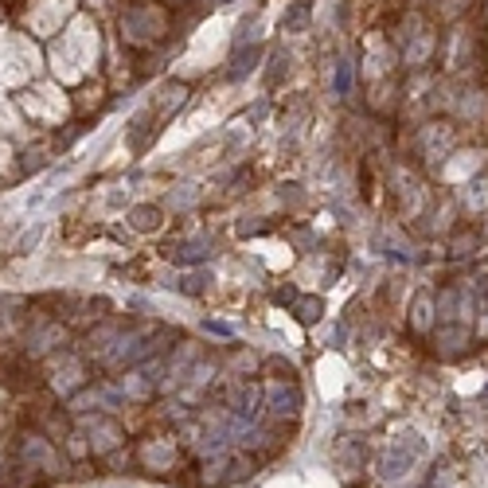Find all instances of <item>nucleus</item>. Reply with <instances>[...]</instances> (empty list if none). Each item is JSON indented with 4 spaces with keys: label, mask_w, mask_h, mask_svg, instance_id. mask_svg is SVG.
Wrapping results in <instances>:
<instances>
[{
    "label": "nucleus",
    "mask_w": 488,
    "mask_h": 488,
    "mask_svg": "<svg viewBox=\"0 0 488 488\" xmlns=\"http://www.w3.org/2000/svg\"><path fill=\"white\" fill-rule=\"evenodd\" d=\"M477 305L488 309V278H477Z\"/></svg>",
    "instance_id": "2"
},
{
    "label": "nucleus",
    "mask_w": 488,
    "mask_h": 488,
    "mask_svg": "<svg viewBox=\"0 0 488 488\" xmlns=\"http://www.w3.org/2000/svg\"><path fill=\"white\" fill-rule=\"evenodd\" d=\"M414 324L418 328H430V301L426 297H418V305H414Z\"/></svg>",
    "instance_id": "1"
}]
</instances>
